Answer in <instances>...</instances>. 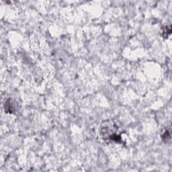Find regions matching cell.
<instances>
[{"label":"cell","instance_id":"cell-1","mask_svg":"<svg viewBox=\"0 0 172 172\" xmlns=\"http://www.w3.org/2000/svg\"><path fill=\"white\" fill-rule=\"evenodd\" d=\"M100 134L102 139L106 143H122V134L118 126L112 120H106L102 123Z\"/></svg>","mask_w":172,"mask_h":172},{"label":"cell","instance_id":"cell-2","mask_svg":"<svg viewBox=\"0 0 172 172\" xmlns=\"http://www.w3.org/2000/svg\"><path fill=\"white\" fill-rule=\"evenodd\" d=\"M16 110L15 102L11 99H8L5 103V111L8 114H12Z\"/></svg>","mask_w":172,"mask_h":172},{"label":"cell","instance_id":"cell-3","mask_svg":"<svg viewBox=\"0 0 172 172\" xmlns=\"http://www.w3.org/2000/svg\"><path fill=\"white\" fill-rule=\"evenodd\" d=\"M171 32V26H165L162 28V36L165 38H167L168 36Z\"/></svg>","mask_w":172,"mask_h":172},{"label":"cell","instance_id":"cell-4","mask_svg":"<svg viewBox=\"0 0 172 172\" xmlns=\"http://www.w3.org/2000/svg\"><path fill=\"white\" fill-rule=\"evenodd\" d=\"M162 139H163V140H165V141L167 142L168 140H170L171 139V133L170 131L168 130H166L164 133H163L162 134Z\"/></svg>","mask_w":172,"mask_h":172}]
</instances>
